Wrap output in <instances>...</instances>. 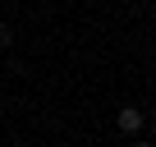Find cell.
Returning a JSON list of instances; mask_svg holds the SVG:
<instances>
[{"mask_svg": "<svg viewBox=\"0 0 156 147\" xmlns=\"http://www.w3.org/2000/svg\"><path fill=\"white\" fill-rule=\"evenodd\" d=\"M115 129H119L124 138H133V133H142V129H147V115H142L138 106H119V115H115Z\"/></svg>", "mask_w": 156, "mask_h": 147, "instance_id": "cell-1", "label": "cell"}, {"mask_svg": "<svg viewBox=\"0 0 156 147\" xmlns=\"http://www.w3.org/2000/svg\"><path fill=\"white\" fill-rule=\"evenodd\" d=\"M147 129H151V142H156V120H147Z\"/></svg>", "mask_w": 156, "mask_h": 147, "instance_id": "cell-4", "label": "cell"}, {"mask_svg": "<svg viewBox=\"0 0 156 147\" xmlns=\"http://www.w3.org/2000/svg\"><path fill=\"white\" fill-rule=\"evenodd\" d=\"M129 147H156V142H147V138H138V133H133V138H129Z\"/></svg>", "mask_w": 156, "mask_h": 147, "instance_id": "cell-3", "label": "cell"}, {"mask_svg": "<svg viewBox=\"0 0 156 147\" xmlns=\"http://www.w3.org/2000/svg\"><path fill=\"white\" fill-rule=\"evenodd\" d=\"M9 46H14V28H9V23H0V51H9Z\"/></svg>", "mask_w": 156, "mask_h": 147, "instance_id": "cell-2", "label": "cell"}]
</instances>
